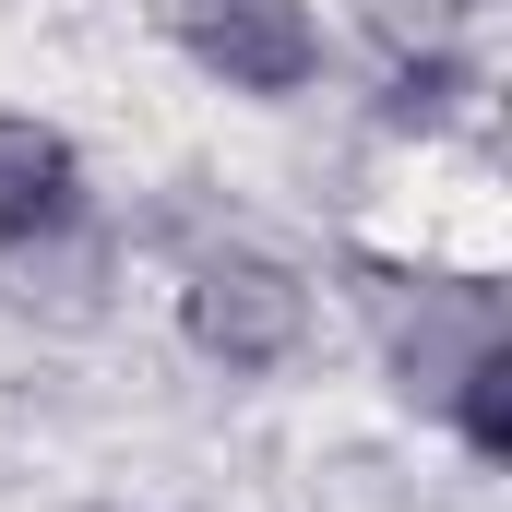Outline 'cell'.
<instances>
[{
	"label": "cell",
	"mask_w": 512,
	"mask_h": 512,
	"mask_svg": "<svg viewBox=\"0 0 512 512\" xmlns=\"http://www.w3.org/2000/svg\"><path fill=\"white\" fill-rule=\"evenodd\" d=\"M334 286H346V310L370 322L393 393L429 405V417H441V393L465 382V370L512 358L501 274H453V262H405V251H334Z\"/></svg>",
	"instance_id": "6da1fadb"
},
{
	"label": "cell",
	"mask_w": 512,
	"mask_h": 512,
	"mask_svg": "<svg viewBox=\"0 0 512 512\" xmlns=\"http://www.w3.org/2000/svg\"><path fill=\"white\" fill-rule=\"evenodd\" d=\"M179 334H191L203 370L274 382V370L310 346V274L274 262V251H251V239H215V251L179 262Z\"/></svg>",
	"instance_id": "7a4b0ae2"
},
{
	"label": "cell",
	"mask_w": 512,
	"mask_h": 512,
	"mask_svg": "<svg viewBox=\"0 0 512 512\" xmlns=\"http://www.w3.org/2000/svg\"><path fill=\"white\" fill-rule=\"evenodd\" d=\"M143 24L251 108H286L322 84V12L310 0H143Z\"/></svg>",
	"instance_id": "3957f363"
},
{
	"label": "cell",
	"mask_w": 512,
	"mask_h": 512,
	"mask_svg": "<svg viewBox=\"0 0 512 512\" xmlns=\"http://www.w3.org/2000/svg\"><path fill=\"white\" fill-rule=\"evenodd\" d=\"M84 215H96L84 143H72L60 120H36V108H0V262L84 239Z\"/></svg>",
	"instance_id": "277c9868"
},
{
	"label": "cell",
	"mask_w": 512,
	"mask_h": 512,
	"mask_svg": "<svg viewBox=\"0 0 512 512\" xmlns=\"http://www.w3.org/2000/svg\"><path fill=\"white\" fill-rule=\"evenodd\" d=\"M477 96H489L477 48H393V60H382V96H370V120H382V131H453Z\"/></svg>",
	"instance_id": "5b68a950"
},
{
	"label": "cell",
	"mask_w": 512,
	"mask_h": 512,
	"mask_svg": "<svg viewBox=\"0 0 512 512\" xmlns=\"http://www.w3.org/2000/svg\"><path fill=\"white\" fill-rule=\"evenodd\" d=\"M465 24H477V0H370V36L393 48H465Z\"/></svg>",
	"instance_id": "8992f818"
}]
</instances>
